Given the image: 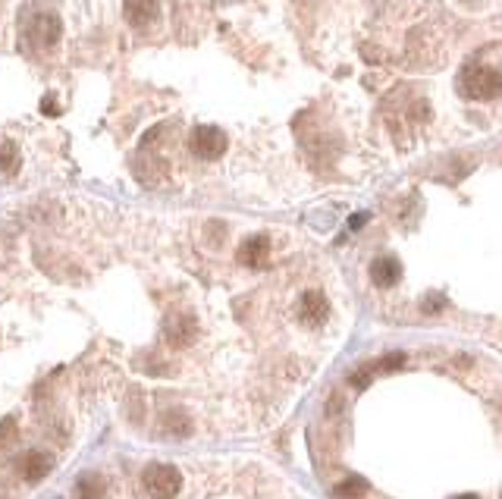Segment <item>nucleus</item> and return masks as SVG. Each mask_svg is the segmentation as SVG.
<instances>
[{"mask_svg": "<svg viewBox=\"0 0 502 499\" xmlns=\"http://www.w3.org/2000/svg\"><path fill=\"white\" fill-rule=\"evenodd\" d=\"M462 91L474 101H493L499 98V70L496 63H483V60H471L462 70Z\"/></svg>", "mask_w": 502, "mask_h": 499, "instance_id": "1", "label": "nucleus"}, {"mask_svg": "<svg viewBox=\"0 0 502 499\" xmlns=\"http://www.w3.org/2000/svg\"><path fill=\"white\" fill-rule=\"evenodd\" d=\"M142 484L154 499H173L182 490V477L173 465H148L142 474Z\"/></svg>", "mask_w": 502, "mask_h": 499, "instance_id": "2", "label": "nucleus"}, {"mask_svg": "<svg viewBox=\"0 0 502 499\" xmlns=\"http://www.w3.org/2000/svg\"><path fill=\"white\" fill-rule=\"evenodd\" d=\"M163 339L176 348H185L198 339V321L185 311H173V314L163 317Z\"/></svg>", "mask_w": 502, "mask_h": 499, "instance_id": "3", "label": "nucleus"}, {"mask_svg": "<svg viewBox=\"0 0 502 499\" xmlns=\"http://www.w3.org/2000/svg\"><path fill=\"white\" fill-rule=\"evenodd\" d=\"M226 135L220 132V129H213V126H201V129H195L192 132V139H188V151L195 154V158H204V160H213V158H220V154L226 151Z\"/></svg>", "mask_w": 502, "mask_h": 499, "instance_id": "4", "label": "nucleus"}, {"mask_svg": "<svg viewBox=\"0 0 502 499\" xmlns=\"http://www.w3.org/2000/svg\"><path fill=\"white\" fill-rule=\"evenodd\" d=\"M298 321L307 323V327H320V323L330 317V302H326V295L320 289H307L305 295L298 298Z\"/></svg>", "mask_w": 502, "mask_h": 499, "instance_id": "5", "label": "nucleus"}, {"mask_svg": "<svg viewBox=\"0 0 502 499\" xmlns=\"http://www.w3.org/2000/svg\"><path fill=\"white\" fill-rule=\"evenodd\" d=\"M50 468H54V455L41 452V449H31V452H25V455H19V459H16L19 477L31 480V484H35V480H41V477H47Z\"/></svg>", "mask_w": 502, "mask_h": 499, "instance_id": "6", "label": "nucleus"}, {"mask_svg": "<svg viewBox=\"0 0 502 499\" xmlns=\"http://www.w3.org/2000/svg\"><path fill=\"white\" fill-rule=\"evenodd\" d=\"M236 258L242 267H264L270 258V239L267 236H251V239H245L242 245H238Z\"/></svg>", "mask_w": 502, "mask_h": 499, "instance_id": "7", "label": "nucleus"}, {"mask_svg": "<svg viewBox=\"0 0 502 499\" xmlns=\"http://www.w3.org/2000/svg\"><path fill=\"white\" fill-rule=\"evenodd\" d=\"M370 279H374L376 286H383V289L395 286V283L402 279V264H399V258H393V254H386V258H376L374 264H370Z\"/></svg>", "mask_w": 502, "mask_h": 499, "instance_id": "8", "label": "nucleus"}, {"mask_svg": "<svg viewBox=\"0 0 502 499\" xmlns=\"http://www.w3.org/2000/svg\"><path fill=\"white\" fill-rule=\"evenodd\" d=\"M154 16H157V0H129V3H126V20L135 29L151 26Z\"/></svg>", "mask_w": 502, "mask_h": 499, "instance_id": "9", "label": "nucleus"}, {"mask_svg": "<svg viewBox=\"0 0 502 499\" xmlns=\"http://www.w3.org/2000/svg\"><path fill=\"white\" fill-rule=\"evenodd\" d=\"M160 430L167 436H188L192 433V421H188L185 411L169 408V411H163V417H160Z\"/></svg>", "mask_w": 502, "mask_h": 499, "instance_id": "10", "label": "nucleus"}, {"mask_svg": "<svg viewBox=\"0 0 502 499\" xmlns=\"http://www.w3.org/2000/svg\"><path fill=\"white\" fill-rule=\"evenodd\" d=\"M56 32H60V26H56L54 16H38L35 26H31V38L38 41L41 47H50L56 41Z\"/></svg>", "mask_w": 502, "mask_h": 499, "instance_id": "11", "label": "nucleus"}, {"mask_svg": "<svg viewBox=\"0 0 502 499\" xmlns=\"http://www.w3.org/2000/svg\"><path fill=\"white\" fill-rule=\"evenodd\" d=\"M75 496L79 499H100L104 496V477L100 474H82L75 480Z\"/></svg>", "mask_w": 502, "mask_h": 499, "instance_id": "12", "label": "nucleus"}, {"mask_svg": "<svg viewBox=\"0 0 502 499\" xmlns=\"http://www.w3.org/2000/svg\"><path fill=\"white\" fill-rule=\"evenodd\" d=\"M336 493L339 499H361L364 493H367V480L364 477H345L342 484H336Z\"/></svg>", "mask_w": 502, "mask_h": 499, "instance_id": "13", "label": "nucleus"}, {"mask_svg": "<svg viewBox=\"0 0 502 499\" xmlns=\"http://www.w3.org/2000/svg\"><path fill=\"white\" fill-rule=\"evenodd\" d=\"M374 374H376V361H370V364H361L358 371L349 374V383L355 386V390H364V386L374 380Z\"/></svg>", "mask_w": 502, "mask_h": 499, "instance_id": "14", "label": "nucleus"}, {"mask_svg": "<svg viewBox=\"0 0 502 499\" xmlns=\"http://www.w3.org/2000/svg\"><path fill=\"white\" fill-rule=\"evenodd\" d=\"M405 352H389V355H383L380 361H376V371H386V374H393V371H399V367H405Z\"/></svg>", "mask_w": 502, "mask_h": 499, "instance_id": "15", "label": "nucleus"}, {"mask_svg": "<svg viewBox=\"0 0 502 499\" xmlns=\"http://www.w3.org/2000/svg\"><path fill=\"white\" fill-rule=\"evenodd\" d=\"M19 167V154L13 145H3L0 148V173H16Z\"/></svg>", "mask_w": 502, "mask_h": 499, "instance_id": "16", "label": "nucleus"}, {"mask_svg": "<svg viewBox=\"0 0 502 499\" xmlns=\"http://www.w3.org/2000/svg\"><path fill=\"white\" fill-rule=\"evenodd\" d=\"M19 436V427H16V417H3V424H0V449L3 446H13Z\"/></svg>", "mask_w": 502, "mask_h": 499, "instance_id": "17", "label": "nucleus"}, {"mask_svg": "<svg viewBox=\"0 0 502 499\" xmlns=\"http://www.w3.org/2000/svg\"><path fill=\"white\" fill-rule=\"evenodd\" d=\"M443 308V298H424V311L430 314V311H439Z\"/></svg>", "mask_w": 502, "mask_h": 499, "instance_id": "18", "label": "nucleus"}, {"mask_svg": "<svg viewBox=\"0 0 502 499\" xmlns=\"http://www.w3.org/2000/svg\"><path fill=\"white\" fill-rule=\"evenodd\" d=\"M455 499H480V496H474V493H462V496H455Z\"/></svg>", "mask_w": 502, "mask_h": 499, "instance_id": "19", "label": "nucleus"}]
</instances>
